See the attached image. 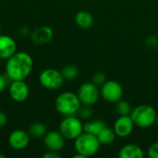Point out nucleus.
<instances>
[{
    "mask_svg": "<svg viewBox=\"0 0 158 158\" xmlns=\"http://www.w3.org/2000/svg\"><path fill=\"white\" fill-rule=\"evenodd\" d=\"M59 131L67 140H75L83 132V123L75 115L67 116L59 124Z\"/></svg>",
    "mask_w": 158,
    "mask_h": 158,
    "instance_id": "39448f33",
    "label": "nucleus"
},
{
    "mask_svg": "<svg viewBox=\"0 0 158 158\" xmlns=\"http://www.w3.org/2000/svg\"><path fill=\"white\" fill-rule=\"evenodd\" d=\"M115 110L118 116H130L132 111V108L128 101L120 99L116 103Z\"/></svg>",
    "mask_w": 158,
    "mask_h": 158,
    "instance_id": "412c9836",
    "label": "nucleus"
},
{
    "mask_svg": "<svg viewBox=\"0 0 158 158\" xmlns=\"http://www.w3.org/2000/svg\"><path fill=\"white\" fill-rule=\"evenodd\" d=\"M65 137L58 131H47L44 136V143L47 150L54 152H60L65 146Z\"/></svg>",
    "mask_w": 158,
    "mask_h": 158,
    "instance_id": "9d476101",
    "label": "nucleus"
},
{
    "mask_svg": "<svg viewBox=\"0 0 158 158\" xmlns=\"http://www.w3.org/2000/svg\"><path fill=\"white\" fill-rule=\"evenodd\" d=\"M7 123V117L5 112L0 111V127H4Z\"/></svg>",
    "mask_w": 158,
    "mask_h": 158,
    "instance_id": "cd10ccee",
    "label": "nucleus"
},
{
    "mask_svg": "<svg viewBox=\"0 0 158 158\" xmlns=\"http://www.w3.org/2000/svg\"><path fill=\"white\" fill-rule=\"evenodd\" d=\"M147 153L150 158H158V142H156L150 145Z\"/></svg>",
    "mask_w": 158,
    "mask_h": 158,
    "instance_id": "b1692460",
    "label": "nucleus"
},
{
    "mask_svg": "<svg viewBox=\"0 0 158 158\" xmlns=\"http://www.w3.org/2000/svg\"><path fill=\"white\" fill-rule=\"evenodd\" d=\"M106 127V124L104 120L101 119H95L93 121H87L83 124V131L87 133H91L94 135H96Z\"/></svg>",
    "mask_w": 158,
    "mask_h": 158,
    "instance_id": "f3484780",
    "label": "nucleus"
},
{
    "mask_svg": "<svg viewBox=\"0 0 158 158\" xmlns=\"http://www.w3.org/2000/svg\"><path fill=\"white\" fill-rule=\"evenodd\" d=\"M8 93L13 101L22 103L29 98L30 88L25 81H12L8 87Z\"/></svg>",
    "mask_w": 158,
    "mask_h": 158,
    "instance_id": "1a4fd4ad",
    "label": "nucleus"
},
{
    "mask_svg": "<svg viewBox=\"0 0 158 158\" xmlns=\"http://www.w3.org/2000/svg\"><path fill=\"white\" fill-rule=\"evenodd\" d=\"M77 94L81 105L92 106L98 101L100 96V90L99 87L94 84L92 81L84 82L80 86Z\"/></svg>",
    "mask_w": 158,
    "mask_h": 158,
    "instance_id": "0eeeda50",
    "label": "nucleus"
},
{
    "mask_svg": "<svg viewBox=\"0 0 158 158\" xmlns=\"http://www.w3.org/2000/svg\"><path fill=\"white\" fill-rule=\"evenodd\" d=\"M0 60H1V59H0Z\"/></svg>",
    "mask_w": 158,
    "mask_h": 158,
    "instance_id": "473e14b6",
    "label": "nucleus"
},
{
    "mask_svg": "<svg viewBox=\"0 0 158 158\" xmlns=\"http://www.w3.org/2000/svg\"><path fill=\"white\" fill-rule=\"evenodd\" d=\"M118 156L120 158H143L144 156V154L140 146L129 143L120 148Z\"/></svg>",
    "mask_w": 158,
    "mask_h": 158,
    "instance_id": "2eb2a0df",
    "label": "nucleus"
},
{
    "mask_svg": "<svg viewBox=\"0 0 158 158\" xmlns=\"http://www.w3.org/2000/svg\"><path fill=\"white\" fill-rule=\"evenodd\" d=\"M156 125H157V127H158V114H157V118H156Z\"/></svg>",
    "mask_w": 158,
    "mask_h": 158,
    "instance_id": "c756f323",
    "label": "nucleus"
},
{
    "mask_svg": "<svg viewBox=\"0 0 158 158\" xmlns=\"http://www.w3.org/2000/svg\"><path fill=\"white\" fill-rule=\"evenodd\" d=\"M6 84H7V81H6V75H0V94L2 92H4V90L6 89Z\"/></svg>",
    "mask_w": 158,
    "mask_h": 158,
    "instance_id": "a878e982",
    "label": "nucleus"
},
{
    "mask_svg": "<svg viewBox=\"0 0 158 158\" xmlns=\"http://www.w3.org/2000/svg\"><path fill=\"white\" fill-rule=\"evenodd\" d=\"M106 81H107L106 75L104 72H102V71L96 72V73L92 77V82H93L94 84H95L96 86H98V87H101Z\"/></svg>",
    "mask_w": 158,
    "mask_h": 158,
    "instance_id": "5701e85b",
    "label": "nucleus"
},
{
    "mask_svg": "<svg viewBox=\"0 0 158 158\" xmlns=\"http://www.w3.org/2000/svg\"><path fill=\"white\" fill-rule=\"evenodd\" d=\"M0 158H6V156H5L4 155H1V154H0Z\"/></svg>",
    "mask_w": 158,
    "mask_h": 158,
    "instance_id": "c85d7f7f",
    "label": "nucleus"
},
{
    "mask_svg": "<svg viewBox=\"0 0 158 158\" xmlns=\"http://www.w3.org/2000/svg\"><path fill=\"white\" fill-rule=\"evenodd\" d=\"M117 135L114 131L113 129L108 128L107 126L106 128H104L98 134H97V139L99 141V143H101V145H109L111 144L115 139H116Z\"/></svg>",
    "mask_w": 158,
    "mask_h": 158,
    "instance_id": "a211bd4d",
    "label": "nucleus"
},
{
    "mask_svg": "<svg viewBox=\"0 0 158 158\" xmlns=\"http://www.w3.org/2000/svg\"><path fill=\"white\" fill-rule=\"evenodd\" d=\"M134 126L135 124L131 116H119V118L115 121L113 130L118 137L126 138L131 134Z\"/></svg>",
    "mask_w": 158,
    "mask_h": 158,
    "instance_id": "f8f14e48",
    "label": "nucleus"
},
{
    "mask_svg": "<svg viewBox=\"0 0 158 158\" xmlns=\"http://www.w3.org/2000/svg\"><path fill=\"white\" fill-rule=\"evenodd\" d=\"M157 114L153 106L149 105H141L132 109L130 116L135 126L145 129L156 123Z\"/></svg>",
    "mask_w": 158,
    "mask_h": 158,
    "instance_id": "20e7f679",
    "label": "nucleus"
},
{
    "mask_svg": "<svg viewBox=\"0 0 158 158\" xmlns=\"http://www.w3.org/2000/svg\"><path fill=\"white\" fill-rule=\"evenodd\" d=\"M2 34V29H1V26H0V35Z\"/></svg>",
    "mask_w": 158,
    "mask_h": 158,
    "instance_id": "7c9ffc66",
    "label": "nucleus"
},
{
    "mask_svg": "<svg viewBox=\"0 0 158 158\" xmlns=\"http://www.w3.org/2000/svg\"><path fill=\"white\" fill-rule=\"evenodd\" d=\"M81 103L77 94L72 92H64L57 95L55 101V107L56 111L64 116H72L78 113Z\"/></svg>",
    "mask_w": 158,
    "mask_h": 158,
    "instance_id": "f03ea898",
    "label": "nucleus"
},
{
    "mask_svg": "<svg viewBox=\"0 0 158 158\" xmlns=\"http://www.w3.org/2000/svg\"><path fill=\"white\" fill-rule=\"evenodd\" d=\"M61 73L65 80L71 81V80L76 79V77L78 76L79 69L74 64H68L65 67H63V69H61Z\"/></svg>",
    "mask_w": 158,
    "mask_h": 158,
    "instance_id": "aec40b11",
    "label": "nucleus"
},
{
    "mask_svg": "<svg viewBox=\"0 0 158 158\" xmlns=\"http://www.w3.org/2000/svg\"><path fill=\"white\" fill-rule=\"evenodd\" d=\"M27 131L31 137L36 138V139H41V138H44V136L46 134L47 128L42 122H33L29 126Z\"/></svg>",
    "mask_w": 158,
    "mask_h": 158,
    "instance_id": "6ab92c4d",
    "label": "nucleus"
},
{
    "mask_svg": "<svg viewBox=\"0 0 158 158\" xmlns=\"http://www.w3.org/2000/svg\"><path fill=\"white\" fill-rule=\"evenodd\" d=\"M101 146L97 136L82 132L78 138L74 140V148L76 153L83 156L84 157H90L97 154Z\"/></svg>",
    "mask_w": 158,
    "mask_h": 158,
    "instance_id": "7ed1b4c3",
    "label": "nucleus"
},
{
    "mask_svg": "<svg viewBox=\"0 0 158 158\" xmlns=\"http://www.w3.org/2000/svg\"><path fill=\"white\" fill-rule=\"evenodd\" d=\"M100 95L108 103H117L123 96V88L116 81H106L100 87Z\"/></svg>",
    "mask_w": 158,
    "mask_h": 158,
    "instance_id": "6e6552de",
    "label": "nucleus"
},
{
    "mask_svg": "<svg viewBox=\"0 0 158 158\" xmlns=\"http://www.w3.org/2000/svg\"><path fill=\"white\" fill-rule=\"evenodd\" d=\"M30 138L28 131L23 130H15L8 136L9 146L17 151L25 149L30 143Z\"/></svg>",
    "mask_w": 158,
    "mask_h": 158,
    "instance_id": "9b49d317",
    "label": "nucleus"
},
{
    "mask_svg": "<svg viewBox=\"0 0 158 158\" xmlns=\"http://www.w3.org/2000/svg\"><path fill=\"white\" fill-rule=\"evenodd\" d=\"M17 52V43L9 35H0V59H8Z\"/></svg>",
    "mask_w": 158,
    "mask_h": 158,
    "instance_id": "ddd939ff",
    "label": "nucleus"
},
{
    "mask_svg": "<svg viewBox=\"0 0 158 158\" xmlns=\"http://www.w3.org/2000/svg\"><path fill=\"white\" fill-rule=\"evenodd\" d=\"M64 77L61 71L56 69H45L39 75L40 84L47 90H57L64 83Z\"/></svg>",
    "mask_w": 158,
    "mask_h": 158,
    "instance_id": "423d86ee",
    "label": "nucleus"
},
{
    "mask_svg": "<svg viewBox=\"0 0 158 158\" xmlns=\"http://www.w3.org/2000/svg\"><path fill=\"white\" fill-rule=\"evenodd\" d=\"M54 36L53 29L49 26H40L33 30L31 33L32 42L36 44H45L49 43Z\"/></svg>",
    "mask_w": 158,
    "mask_h": 158,
    "instance_id": "4468645a",
    "label": "nucleus"
},
{
    "mask_svg": "<svg viewBox=\"0 0 158 158\" xmlns=\"http://www.w3.org/2000/svg\"><path fill=\"white\" fill-rule=\"evenodd\" d=\"M44 158H59L60 156L58 155V152H54V151H49L47 153H45L44 156H43Z\"/></svg>",
    "mask_w": 158,
    "mask_h": 158,
    "instance_id": "bb28decb",
    "label": "nucleus"
},
{
    "mask_svg": "<svg viewBox=\"0 0 158 158\" xmlns=\"http://www.w3.org/2000/svg\"><path fill=\"white\" fill-rule=\"evenodd\" d=\"M145 44L149 48H157L158 47V38L155 35L148 36L145 40Z\"/></svg>",
    "mask_w": 158,
    "mask_h": 158,
    "instance_id": "393cba45",
    "label": "nucleus"
},
{
    "mask_svg": "<svg viewBox=\"0 0 158 158\" xmlns=\"http://www.w3.org/2000/svg\"><path fill=\"white\" fill-rule=\"evenodd\" d=\"M33 69V59L27 52H16L6 59V76L12 81H25Z\"/></svg>",
    "mask_w": 158,
    "mask_h": 158,
    "instance_id": "f257e3e1",
    "label": "nucleus"
},
{
    "mask_svg": "<svg viewBox=\"0 0 158 158\" xmlns=\"http://www.w3.org/2000/svg\"><path fill=\"white\" fill-rule=\"evenodd\" d=\"M79 117L82 119H90L93 117V110L90 107V106H85V105H81L79 111H78Z\"/></svg>",
    "mask_w": 158,
    "mask_h": 158,
    "instance_id": "4be33fe9",
    "label": "nucleus"
},
{
    "mask_svg": "<svg viewBox=\"0 0 158 158\" xmlns=\"http://www.w3.org/2000/svg\"><path fill=\"white\" fill-rule=\"evenodd\" d=\"M157 49H158V47H157Z\"/></svg>",
    "mask_w": 158,
    "mask_h": 158,
    "instance_id": "2f4dec72",
    "label": "nucleus"
},
{
    "mask_svg": "<svg viewBox=\"0 0 158 158\" xmlns=\"http://www.w3.org/2000/svg\"><path fill=\"white\" fill-rule=\"evenodd\" d=\"M75 22L81 29H89L94 25V19L90 12L86 10H81L75 15Z\"/></svg>",
    "mask_w": 158,
    "mask_h": 158,
    "instance_id": "dca6fc26",
    "label": "nucleus"
}]
</instances>
